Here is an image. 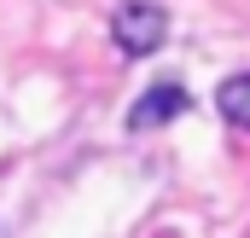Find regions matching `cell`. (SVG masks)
I'll use <instances>...</instances> for the list:
<instances>
[{
  "mask_svg": "<svg viewBox=\"0 0 250 238\" xmlns=\"http://www.w3.org/2000/svg\"><path fill=\"white\" fill-rule=\"evenodd\" d=\"M111 35H117V47H123L128 59H146V53L163 47L169 12H163L157 0H123V6L111 12Z\"/></svg>",
  "mask_w": 250,
  "mask_h": 238,
  "instance_id": "1",
  "label": "cell"
},
{
  "mask_svg": "<svg viewBox=\"0 0 250 238\" xmlns=\"http://www.w3.org/2000/svg\"><path fill=\"white\" fill-rule=\"evenodd\" d=\"M181 111H187V87L163 81V87H151V93H146V99L128 111V128H140V134H146V128H163V122H175Z\"/></svg>",
  "mask_w": 250,
  "mask_h": 238,
  "instance_id": "2",
  "label": "cell"
},
{
  "mask_svg": "<svg viewBox=\"0 0 250 238\" xmlns=\"http://www.w3.org/2000/svg\"><path fill=\"white\" fill-rule=\"evenodd\" d=\"M215 111L233 122V128H250V70L221 81V93H215Z\"/></svg>",
  "mask_w": 250,
  "mask_h": 238,
  "instance_id": "3",
  "label": "cell"
}]
</instances>
